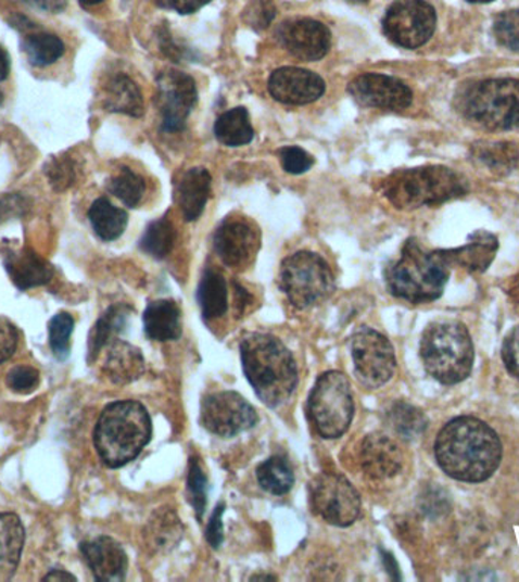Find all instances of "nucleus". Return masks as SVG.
<instances>
[{
  "label": "nucleus",
  "instance_id": "1",
  "mask_svg": "<svg viewBox=\"0 0 519 582\" xmlns=\"http://www.w3.org/2000/svg\"><path fill=\"white\" fill-rule=\"evenodd\" d=\"M439 467L453 480L483 482L497 472L503 446L497 432L476 417H457L442 428L434 443Z\"/></svg>",
  "mask_w": 519,
  "mask_h": 582
},
{
  "label": "nucleus",
  "instance_id": "2",
  "mask_svg": "<svg viewBox=\"0 0 519 582\" xmlns=\"http://www.w3.org/2000/svg\"><path fill=\"white\" fill-rule=\"evenodd\" d=\"M243 369L267 407H280L295 392L298 367L292 352L269 334H250L240 343Z\"/></svg>",
  "mask_w": 519,
  "mask_h": 582
},
{
  "label": "nucleus",
  "instance_id": "3",
  "mask_svg": "<svg viewBox=\"0 0 519 582\" xmlns=\"http://www.w3.org/2000/svg\"><path fill=\"white\" fill-rule=\"evenodd\" d=\"M151 435V417L140 402H114L99 417L94 447L105 466L119 469L140 454Z\"/></svg>",
  "mask_w": 519,
  "mask_h": 582
},
{
  "label": "nucleus",
  "instance_id": "4",
  "mask_svg": "<svg viewBox=\"0 0 519 582\" xmlns=\"http://www.w3.org/2000/svg\"><path fill=\"white\" fill-rule=\"evenodd\" d=\"M452 264L444 251L429 252L415 240H408L398 262L387 270L389 291L412 304H426L442 296Z\"/></svg>",
  "mask_w": 519,
  "mask_h": 582
},
{
  "label": "nucleus",
  "instance_id": "5",
  "mask_svg": "<svg viewBox=\"0 0 519 582\" xmlns=\"http://www.w3.org/2000/svg\"><path fill=\"white\" fill-rule=\"evenodd\" d=\"M467 191L464 176L444 166L393 172L383 182L384 198L398 210L444 204L465 197Z\"/></svg>",
  "mask_w": 519,
  "mask_h": 582
},
{
  "label": "nucleus",
  "instance_id": "6",
  "mask_svg": "<svg viewBox=\"0 0 519 582\" xmlns=\"http://www.w3.org/2000/svg\"><path fill=\"white\" fill-rule=\"evenodd\" d=\"M423 367L431 378L444 385H456L471 375L474 344L460 321H434L421 339Z\"/></svg>",
  "mask_w": 519,
  "mask_h": 582
},
{
  "label": "nucleus",
  "instance_id": "7",
  "mask_svg": "<svg viewBox=\"0 0 519 582\" xmlns=\"http://www.w3.org/2000/svg\"><path fill=\"white\" fill-rule=\"evenodd\" d=\"M461 116L490 131L519 128V79H488L472 84L457 98Z\"/></svg>",
  "mask_w": 519,
  "mask_h": 582
},
{
  "label": "nucleus",
  "instance_id": "8",
  "mask_svg": "<svg viewBox=\"0 0 519 582\" xmlns=\"http://www.w3.org/2000/svg\"><path fill=\"white\" fill-rule=\"evenodd\" d=\"M308 416L324 439H339L349 431L354 400L345 375L327 371L318 379L308 397Z\"/></svg>",
  "mask_w": 519,
  "mask_h": 582
},
{
  "label": "nucleus",
  "instance_id": "9",
  "mask_svg": "<svg viewBox=\"0 0 519 582\" xmlns=\"http://www.w3.org/2000/svg\"><path fill=\"white\" fill-rule=\"evenodd\" d=\"M280 286L290 304L311 308L326 301L334 289V277L326 260L313 252H298L281 264Z\"/></svg>",
  "mask_w": 519,
  "mask_h": 582
},
{
  "label": "nucleus",
  "instance_id": "10",
  "mask_svg": "<svg viewBox=\"0 0 519 582\" xmlns=\"http://www.w3.org/2000/svg\"><path fill=\"white\" fill-rule=\"evenodd\" d=\"M436 11L426 0H395L383 18L384 36L404 49H418L436 29Z\"/></svg>",
  "mask_w": 519,
  "mask_h": 582
},
{
  "label": "nucleus",
  "instance_id": "11",
  "mask_svg": "<svg viewBox=\"0 0 519 582\" xmlns=\"http://www.w3.org/2000/svg\"><path fill=\"white\" fill-rule=\"evenodd\" d=\"M313 511L336 527H349L360 516V496L346 478L322 473L311 485Z\"/></svg>",
  "mask_w": 519,
  "mask_h": 582
},
{
  "label": "nucleus",
  "instance_id": "12",
  "mask_svg": "<svg viewBox=\"0 0 519 582\" xmlns=\"http://www.w3.org/2000/svg\"><path fill=\"white\" fill-rule=\"evenodd\" d=\"M357 377L368 389L387 384L396 369L395 351L387 337L376 329H358L351 340Z\"/></svg>",
  "mask_w": 519,
  "mask_h": 582
},
{
  "label": "nucleus",
  "instance_id": "13",
  "mask_svg": "<svg viewBox=\"0 0 519 582\" xmlns=\"http://www.w3.org/2000/svg\"><path fill=\"white\" fill-rule=\"evenodd\" d=\"M197 103L198 88L192 76L178 71L160 73L156 79V109L162 116L163 131H182Z\"/></svg>",
  "mask_w": 519,
  "mask_h": 582
},
{
  "label": "nucleus",
  "instance_id": "14",
  "mask_svg": "<svg viewBox=\"0 0 519 582\" xmlns=\"http://www.w3.org/2000/svg\"><path fill=\"white\" fill-rule=\"evenodd\" d=\"M255 409L239 393L219 392L202 401L201 423L219 436H235L257 423Z\"/></svg>",
  "mask_w": 519,
  "mask_h": 582
},
{
  "label": "nucleus",
  "instance_id": "15",
  "mask_svg": "<svg viewBox=\"0 0 519 582\" xmlns=\"http://www.w3.org/2000/svg\"><path fill=\"white\" fill-rule=\"evenodd\" d=\"M350 94L368 109L403 111L414 101L410 88L393 76L383 73H364L351 80Z\"/></svg>",
  "mask_w": 519,
  "mask_h": 582
},
{
  "label": "nucleus",
  "instance_id": "16",
  "mask_svg": "<svg viewBox=\"0 0 519 582\" xmlns=\"http://www.w3.org/2000/svg\"><path fill=\"white\" fill-rule=\"evenodd\" d=\"M277 38L293 59L307 63L322 60L331 48L330 29L313 18H293L281 23Z\"/></svg>",
  "mask_w": 519,
  "mask_h": 582
},
{
  "label": "nucleus",
  "instance_id": "17",
  "mask_svg": "<svg viewBox=\"0 0 519 582\" xmlns=\"http://www.w3.org/2000/svg\"><path fill=\"white\" fill-rule=\"evenodd\" d=\"M213 243L225 266L243 269L257 255L260 232L251 222L228 218L217 228Z\"/></svg>",
  "mask_w": 519,
  "mask_h": 582
},
{
  "label": "nucleus",
  "instance_id": "18",
  "mask_svg": "<svg viewBox=\"0 0 519 582\" xmlns=\"http://www.w3.org/2000/svg\"><path fill=\"white\" fill-rule=\"evenodd\" d=\"M269 93L286 105H308L326 93V80L318 73L300 67H281L270 75Z\"/></svg>",
  "mask_w": 519,
  "mask_h": 582
},
{
  "label": "nucleus",
  "instance_id": "19",
  "mask_svg": "<svg viewBox=\"0 0 519 582\" xmlns=\"http://www.w3.org/2000/svg\"><path fill=\"white\" fill-rule=\"evenodd\" d=\"M360 465L366 477L387 481L403 469L404 455L398 444L383 434L366 436L360 447Z\"/></svg>",
  "mask_w": 519,
  "mask_h": 582
},
{
  "label": "nucleus",
  "instance_id": "20",
  "mask_svg": "<svg viewBox=\"0 0 519 582\" xmlns=\"http://www.w3.org/2000/svg\"><path fill=\"white\" fill-rule=\"evenodd\" d=\"M81 554L91 573L101 582L125 580L128 557L124 547L112 537H98L81 543Z\"/></svg>",
  "mask_w": 519,
  "mask_h": 582
},
{
  "label": "nucleus",
  "instance_id": "21",
  "mask_svg": "<svg viewBox=\"0 0 519 582\" xmlns=\"http://www.w3.org/2000/svg\"><path fill=\"white\" fill-rule=\"evenodd\" d=\"M177 202L187 222L200 218L212 194V175L207 168L194 167L187 170L177 184Z\"/></svg>",
  "mask_w": 519,
  "mask_h": 582
},
{
  "label": "nucleus",
  "instance_id": "22",
  "mask_svg": "<svg viewBox=\"0 0 519 582\" xmlns=\"http://www.w3.org/2000/svg\"><path fill=\"white\" fill-rule=\"evenodd\" d=\"M5 267L8 275L21 290L48 284L53 277L51 264L28 248L10 252L5 258Z\"/></svg>",
  "mask_w": 519,
  "mask_h": 582
},
{
  "label": "nucleus",
  "instance_id": "23",
  "mask_svg": "<svg viewBox=\"0 0 519 582\" xmlns=\"http://www.w3.org/2000/svg\"><path fill=\"white\" fill-rule=\"evenodd\" d=\"M105 347L109 350L102 364V371L114 384H128L143 375L144 359L140 350L117 339Z\"/></svg>",
  "mask_w": 519,
  "mask_h": 582
},
{
  "label": "nucleus",
  "instance_id": "24",
  "mask_svg": "<svg viewBox=\"0 0 519 582\" xmlns=\"http://www.w3.org/2000/svg\"><path fill=\"white\" fill-rule=\"evenodd\" d=\"M25 546V528L14 513L0 515V582L13 580Z\"/></svg>",
  "mask_w": 519,
  "mask_h": 582
},
{
  "label": "nucleus",
  "instance_id": "25",
  "mask_svg": "<svg viewBox=\"0 0 519 582\" xmlns=\"http://www.w3.org/2000/svg\"><path fill=\"white\" fill-rule=\"evenodd\" d=\"M498 251L497 237L490 232H476L465 246L444 251L452 266L465 267L469 271H483L490 267Z\"/></svg>",
  "mask_w": 519,
  "mask_h": 582
},
{
  "label": "nucleus",
  "instance_id": "26",
  "mask_svg": "<svg viewBox=\"0 0 519 582\" xmlns=\"http://www.w3.org/2000/svg\"><path fill=\"white\" fill-rule=\"evenodd\" d=\"M144 331L155 342H170L181 337V309L174 301H155L143 316Z\"/></svg>",
  "mask_w": 519,
  "mask_h": 582
},
{
  "label": "nucleus",
  "instance_id": "27",
  "mask_svg": "<svg viewBox=\"0 0 519 582\" xmlns=\"http://www.w3.org/2000/svg\"><path fill=\"white\" fill-rule=\"evenodd\" d=\"M104 106L112 113L141 117L144 113L143 96L139 86L129 76L119 73L105 87Z\"/></svg>",
  "mask_w": 519,
  "mask_h": 582
},
{
  "label": "nucleus",
  "instance_id": "28",
  "mask_svg": "<svg viewBox=\"0 0 519 582\" xmlns=\"http://www.w3.org/2000/svg\"><path fill=\"white\" fill-rule=\"evenodd\" d=\"M202 316L205 320H217L227 313L228 290L223 275L215 270H205L198 289Z\"/></svg>",
  "mask_w": 519,
  "mask_h": 582
},
{
  "label": "nucleus",
  "instance_id": "29",
  "mask_svg": "<svg viewBox=\"0 0 519 582\" xmlns=\"http://www.w3.org/2000/svg\"><path fill=\"white\" fill-rule=\"evenodd\" d=\"M215 136L220 144L228 146V148H239V146L251 143L254 139V128L248 110L238 106L224 113L217 118Z\"/></svg>",
  "mask_w": 519,
  "mask_h": 582
},
{
  "label": "nucleus",
  "instance_id": "30",
  "mask_svg": "<svg viewBox=\"0 0 519 582\" xmlns=\"http://www.w3.org/2000/svg\"><path fill=\"white\" fill-rule=\"evenodd\" d=\"M89 218L99 239L113 241L119 239L128 225V214L117 208L106 198H99L90 206Z\"/></svg>",
  "mask_w": 519,
  "mask_h": 582
},
{
  "label": "nucleus",
  "instance_id": "31",
  "mask_svg": "<svg viewBox=\"0 0 519 582\" xmlns=\"http://www.w3.org/2000/svg\"><path fill=\"white\" fill-rule=\"evenodd\" d=\"M129 317V308L125 305H114L106 309L104 316L94 325L90 336V359L98 357L99 352L104 350L106 344L116 340L117 334H121L127 327Z\"/></svg>",
  "mask_w": 519,
  "mask_h": 582
},
{
  "label": "nucleus",
  "instance_id": "32",
  "mask_svg": "<svg viewBox=\"0 0 519 582\" xmlns=\"http://www.w3.org/2000/svg\"><path fill=\"white\" fill-rule=\"evenodd\" d=\"M30 64L37 67L51 66L64 55V43L60 37L49 33H34L23 43Z\"/></svg>",
  "mask_w": 519,
  "mask_h": 582
},
{
  "label": "nucleus",
  "instance_id": "33",
  "mask_svg": "<svg viewBox=\"0 0 519 582\" xmlns=\"http://www.w3.org/2000/svg\"><path fill=\"white\" fill-rule=\"evenodd\" d=\"M257 480L263 490L273 493V495L280 496L292 489L295 477H293L292 466L289 465L288 459L273 457L266 459V461L258 467Z\"/></svg>",
  "mask_w": 519,
  "mask_h": 582
},
{
  "label": "nucleus",
  "instance_id": "34",
  "mask_svg": "<svg viewBox=\"0 0 519 582\" xmlns=\"http://www.w3.org/2000/svg\"><path fill=\"white\" fill-rule=\"evenodd\" d=\"M389 422L393 430L398 432L403 439L415 440L427 430V417L421 409L407 404V402H396L388 413Z\"/></svg>",
  "mask_w": 519,
  "mask_h": 582
},
{
  "label": "nucleus",
  "instance_id": "35",
  "mask_svg": "<svg viewBox=\"0 0 519 582\" xmlns=\"http://www.w3.org/2000/svg\"><path fill=\"white\" fill-rule=\"evenodd\" d=\"M175 237L177 233L169 218H159L149 225L143 239L140 240V249L154 258H166L175 246Z\"/></svg>",
  "mask_w": 519,
  "mask_h": 582
},
{
  "label": "nucleus",
  "instance_id": "36",
  "mask_svg": "<svg viewBox=\"0 0 519 582\" xmlns=\"http://www.w3.org/2000/svg\"><path fill=\"white\" fill-rule=\"evenodd\" d=\"M109 191L129 208H136L147 191V182L131 168L124 167L109 182Z\"/></svg>",
  "mask_w": 519,
  "mask_h": 582
},
{
  "label": "nucleus",
  "instance_id": "37",
  "mask_svg": "<svg viewBox=\"0 0 519 582\" xmlns=\"http://www.w3.org/2000/svg\"><path fill=\"white\" fill-rule=\"evenodd\" d=\"M149 545H152L156 551L170 549L177 545L178 540L182 535V527L179 523L177 515L172 511H162L156 515L154 522L149 524Z\"/></svg>",
  "mask_w": 519,
  "mask_h": 582
},
{
  "label": "nucleus",
  "instance_id": "38",
  "mask_svg": "<svg viewBox=\"0 0 519 582\" xmlns=\"http://www.w3.org/2000/svg\"><path fill=\"white\" fill-rule=\"evenodd\" d=\"M74 317L67 313L56 314L49 324V344L56 359L64 362L71 355V337L74 332Z\"/></svg>",
  "mask_w": 519,
  "mask_h": 582
},
{
  "label": "nucleus",
  "instance_id": "39",
  "mask_svg": "<svg viewBox=\"0 0 519 582\" xmlns=\"http://www.w3.org/2000/svg\"><path fill=\"white\" fill-rule=\"evenodd\" d=\"M477 159L482 161L494 170H510L515 166L518 160V151L514 148V144L509 143H494L483 144L476 148Z\"/></svg>",
  "mask_w": 519,
  "mask_h": 582
},
{
  "label": "nucleus",
  "instance_id": "40",
  "mask_svg": "<svg viewBox=\"0 0 519 582\" xmlns=\"http://www.w3.org/2000/svg\"><path fill=\"white\" fill-rule=\"evenodd\" d=\"M187 489H189L190 503L197 511L198 519H202L207 505L208 482L205 473L202 472L198 459H190L189 477H187Z\"/></svg>",
  "mask_w": 519,
  "mask_h": 582
},
{
  "label": "nucleus",
  "instance_id": "41",
  "mask_svg": "<svg viewBox=\"0 0 519 582\" xmlns=\"http://www.w3.org/2000/svg\"><path fill=\"white\" fill-rule=\"evenodd\" d=\"M494 36L499 45L519 52V10L506 11L495 18Z\"/></svg>",
  "mask_w": 519,
  "mask_h": 582
},
{
  "label": "nucleus",
  "instance_id": "42",
  "mask_svg": "<svg viewBox=\"0 0 519 582\" xmlns=\"http://www.w3.org/2000/svg\"><path fill=\"white\" fill-rule=\"evenodd\" d=\"M277 15L273 0H251L250 5L243 11L242 18L250 28L263 30L269 28Z\"/></svg>",
  "mask_w": 519,
  "mask_h": 582
},
{
  "label": "nucleus",
  "instance_id": "43",
  "mask_svg": "<svg viewBox=\"0 0 519 582\" xmlns=\"http://www.w3.org/2000/svg\"><path fill=\"white\" fill-rule=\"evenodd\" d=\"M281 166L290 175H303L311 170L315 159L300 146H288L280 151Z\"/></svg>",
  "mask_w": 519,
  "mask_h": 582
},
{
  "label": "nucleus",
  "instance_id": "44",
  "mask_svg": "<svg viewBox=\"0 0 519 582\" xmlns=\"http://www.w3.org/2000/svg\"><path fill=\"white\" fill-rule=\"evenodd\" d=\"M8 385L15 393L28 394L37 389L40 382V374L29 366H18L8 374Z\"/></svg>",
  "mask_w": 519,
  "mask_h": 582
},
{
  "label": "nucleus",
  "instance_id": "45",
  "mask_svg": "<svg viewBox=\"0 0 519 582\" xmlns=\"http://www.w3.org/2000/svg\"><path fill=\"white\" fill-rule=\"evenodd\" d=\"M53 189L56 191H63L68 189L75 181V168L74 163L68 160H55L49 166V170H46Z\"/></svg>",
  "mask_w": 519,
  "mask_h": 582
},
{
  "label": "nucleus",
  "instance_id": "46",
  "mask_svg": "<svg viewBox=\"0 0 519 582\" xmlns=\"http://www.w3.org/2000/svg\"><path fill=\"white\" fill-rule=\"evenodd\" d=\"M502 357L507 371L519 381V325L507 334L502 347Z\"/></svg>",
  "mask_w": 519,
  "mask_h": 582
},
{
  "label": "nucleus",
  "instance_id": "47",
  "mask_svg": "<svg viewBox=\"0 0 519 582\" xmlns=\"http://www.w3.org/2000/svg\"><path fill=\"white\" fill-rule=\"evenodd\" d=\"M17 343V328L10 320L0 317V364L13 357Z\"/></svg>",
  "mask_w": 519,
  "mask_h": 582
},
{
  "label": "nucleus",
  "instance_id": "48",
  "mask_svg": "<svg viewBox=\"0 0 519 582\" xmlns=\"http://www.w3.org/2000/svg\"><path fill=\"white\" fill-rule=\"evenodd\" d=\"M212 0H156L159 7L164 10L175 11L178 14H193L202 7L207 5Z\"/></svg>",
  "mask_w": 519,
  "mask_h": 582
},
{
  "label": "nucleus",
  "instance_id": "49",
  "mask_svg": "<svg viewBox=\"0 0 519 582\" xmlns=\"http://www.w3.org/2000/svg\"><path fill=\"white\" fill-rule=\"evenodd\" d=\"M225 505H217L215 515L212 516L207 528V540L213 547H219L224 540L223 513Z\"/></svg>",
  "mask_w": 519,
  "mask_h": 582
},
{
  "label": "nucleus",
  "instance_id": "50",
  "mask_svg": "<svg viewBox=\"0 0 519 582\" xmlns=\"http://www.w3.org/2000/svg\"><path fill=\"white\" fill-rule=\"evenodd\" d=\"M34 5L51 13H59L66 5V0H30Z\"/></svg>",
  "mask_w": 519,
  "mask_h": 582
},
{
  "label": "nucleus",
  "instance_id": "51",
  "mask_svg": "<svg viewBox=\"0 0 519 582\" xmlns=\"http://www.w3.org/2000/svg\"><path fill=\"white\" fill-rule=\"evenodd\" d=\"M10 75V56L5 49L0 46V80H5Z\"/></svg>",
  "mask_w": 519,
  "mask_h": 582
},
{
  "label": "nucleus",
  "instance_id": "52",
  "mask_svg": "<svg viewBox=\"0 0 519 582\" xmlns=\"http://www.w3.org/2000/svg\"><path fill=\"white\" fill-rule=\"evenodd\" d=\"M76 578L72 573L66 572V570H51L43 578V581H75Z\"/></svg>",
  "mask_w": 519,
  "mask_h": 582
},
{
  "label": "nucleus",
  "instance_id": "53",
  "mask_svg": "<svg viewBox=\"0 0 519 582\" xmlns=\"http://www.w3.org/2000/svg\"><path fill=\"white\" fill-rule=\"evenodd\" d=\"M383 555H384V562H387V568L389 570V573H391V575L395 578L393 573H398V568H396L395 560H393L391 554L383 553Z\"/></svg>",
  "mask_w": 519,
  "mask_h": 582
},
{
  "label": "nucleus",
  "instance_id": "54",
  "mask_svg": "<svg viewBox=\"0 0 519 582\" xmlns=\"http://www.w3.org/2000/svg\"><path fill=\"white\" fill-rule=\"evenodd\" d=\"M102 2H104V0H79V3H81L83 7H94Z\"/></svg>",
  "mask_w": 519,
  "mask_h": 582
},
{
  "label": "nucleus",
  "instance_id": "55",
  "mask_svg": "<svg viewBox=\"0 0 519 582\" xmlns=\"http://www.w3.org/2000/svg\"><path fill=\"white\" fill-rule=\"evenodd\" d=\"M253 580H269V581H273L275 580L274 577H254Z\"/></svg>",
  "mask_w": 519,
  "mask_h": 582
},
{
  "label": "nucleus",
  "instance_id": "56",
  "mask_svg": "<svg viewBox=\"0 0 519 582\" xmlns=\"http://www.w3.org/2000/svg\"><path fill=\"white\" fill-rule=\"evenodd\" d=\"M349 3H366L369 2V0H346Z\"/></svg>",
  "mask_w": 519,
  "mask_h": 582
},
{
  "label": "nucleus",
  "instance_id": "57",
  "mask_svg": "<svg viewBox=\"0 0 519 582\" xmlns=\"http://www.w3.org/2000/svg\"><path fill=\"white\" fill-rule=\"evenodd\" d=\"M468 2H474V3H488V2H492V0H468Z\"/></svg>",
  "mask_w": 519,
  "mask_h": 582
},
{
  "label": "nucleus",
  "instance_id": "58",
  "mask_svg": "<svg viewBox=\"0 0 519 582\" xmlns=\"http://www.w3.org/2000/svg\"><path fill=\"white\" fill-rule=\"evenodd\" d=\"M0 103H2V93H0Z\"/></svg>",
  "mask_w": 519,
  "mask_h": 582
}]
</instances>
